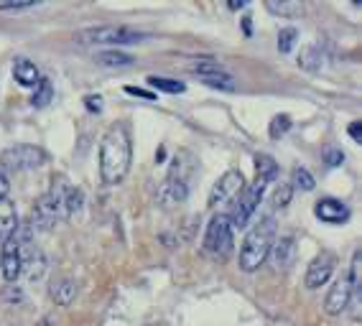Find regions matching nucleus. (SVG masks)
Instances as JSON below:
<instances>
[{"mask_svg":"<svg viewBox=\"0 0 362 326\" xmlns=\"http://www.w3.org/2000/svg\"><path fill=\"white\" fill-rule=\"evenodd\" d=\"M133 163V140H130L128 123H115L103 135L100 143V176L105 183H120Z\"/></svg>","mask_w":362,"mask_h":326,"instance_id":"nucleus-1","label":"nucleus"},{"mask_svg":"<svg viewBox=\"0 0 362 326\" xmlns=\"http://www.w3.org/2000/svg\"><path fill=\"white\" fill-rule=\"evenodd\" d=\"M273 242H276V222L273 217H263L255 227L247 232L243 248H240V267L245 273H255L265 260H268V253H271Z\"/></svg>","mask_w":362,"mask_h":326,"instance_id":"nucleus-2","label":"nucleus"},{"mask_svg":"<svg viewBox=\"0 0 362 326\" xmlns=\"http://www.w3.org/2000/svg\"><path fill=\"white\" fill-rule=\"evenodd\" d=\"M71 39L79 46H128L141 44L146 36L141 31H133V28L125 26H92L74 31Z\"/></svg>","mask_w":362,"mask_h":326,"instance_id":"nucleus-3","label":"nucleus"},{"mask_svg":"<svg viewBox=\"0 0 362 326\" xmlns=\"http://www.w3.org/2000/svg\"><path fill=\"white\" fill-rule=\"evenodd\" d=\"M64 199H66L64 183H57V186H52V189L46 191L39 202H36V207H33L31 224H28V227H31V229H41V232L52 229L54 222H57L59 217L64 215Z\"/></svg>","mask_w":362,"mask_h":326,"instance_id":"nucleus-4","label":"nucleus"},{"mask_svg":"<svg viewBox=\"0 0 362 326\" xmlns=\"http://www.w3.org/2000/svg\"><path fill=\"white\" fill-rule=\"evenodd\" d=\"M265 189H268V181H263V179H255L250 186H245V189H243V194L238 196V202H233L230 212H225L230 227H233V229L247 227L250 217L255 215V209H258L260 199H263Z\"/></svg>","mask_w":362,"mask_h":326,"instance_id":"nucleus-5","label":"nucleus"},{"mask_svg":"<svg viewBox=\"0 0 362 326\" xmlns=\"http://www.w3.org/2000/svg\"><path fill=\"white\" fill-rule=\"evenodd\" d=\"M44 161H46L44 150L36 148V145H26V143L11 145V148H6L0 153V163L11 171H33V169H39V166H44ZM3 166H0V169H3Z\"/></svg>","mask_w":362,"mask_h":326,"instance_id":"nucleus-6","label":"nucleus"},{"mask_svg":"<svg viewBox=\"0 0 362 326\" xmlns=\"http://www.w3.org/2000/svg\"><path fill=\"white\" fill-rule=\"evenodd\" d=\"M204 250L209 255H227L233 250V227L227 222L225 215H214L207 224V232H204Z\"/></svg>","mask_w":362,"mask_h":326,"instance_id":"nucleus-7","label":"nucleus"},{"mask_svg":"<svg viewBox=\"0 0 362 326\" xmlns=\"http://www.w3.org/2000/svg\"><path fill=\"white\" fill-rule=\"evenodd\" d=\"M243 189H245V179H243V174L235 169L225 171V174L217 179V183L212 186V191H209V207L233 202V199H238V194Z\"/></svg>","mask_w":362,"mask_h":326,"instance_id":"nucleus-8","label":"nucleus"},{"mask_svg":"<svg viewBox=\"0 0 362 326\" xmlns=\"http://www.w3.org/2000/svg\"><path fill=\"white\" fill-rule=\"evenodd\" d=\"M268 258H271L273 267H276V270H281V273L291 270L293 262H296V258H298L296 237H293V235L276 237V242H273V248H271V253H268Z\"/></svg>","mask_w":362,"mask_h":326,"instance_id":"nucleus-9","label":"nucleus"},{"mask_svg":"<svg viewBox=\"0 0 362 326\" xmlns=\"http://www.w3.org/2000/svg\"><path fill=\"white\" fill-rule=\"evenodd\" d=\"M332 273H334V258L322 253L319 258H314V260L309 262V267H306V275H304L306 288H309V291L322 288L324 283H329Z\"/></svg>","mask_w":362,"mask_h":326,"instance_id":"nucleus-10","label":"nucleus"},{"mask_svg":"<svg viewBox=\"0 0 362 326\" xmlns=\"http://www.w3.org/2000/svg\"><path fill=\"white\" fill-rule=\"evenodd\" d=\"M187 196H189L187 179L176 176V174H168L166 181H163L161 189H158V204H161V207H176V204L187 202Z\"/></svg>","mask_w":362,"mask_h":326,"instance_id":"nucleus-11","label":"nucleus"},{"mask_svg":"<svg viewBox=\"0 0 362 326\" xmlns=\"http://www.w3.org/2000/svg\"><path fill=\"white\" fill-rule=\"evenodd\" d=\"M349 301H352V286H349V278L344 275V278H339L329 288V294L324 298V311L329 313V316H339L349 306Z\"/></svg>","mask_w":362,"mask_h":326,"instance_id":"nucleus-12","label":"nucleus"},{"mask_svg":"<svg viewBox=\"0 0 362 326\" xmlns=\"http://www.w3.org/2000/svg\"><path fill=\"white\" fill-rule=\"evenodd\" d=\"M314 215L327 224H344L349 219V207L339 199H322L314 207Z\"/></svg>","mask_w":362,"mask_h":326,"instance_id":"nucleus-13","label":"nucleus"},{"mask_svg":"<svg viewBox=\"0 0 362 326\" xmlns=\"http://www.w3.org/2000/svg\"><path fill=\"white\" fill-rule=\"evenodd\" d=\"M13 77H16V82H18L21 87H36V82L41 79V74H39V66L33 64V61H28V59H16L13 61Z\"/></svg>","mask_w":362,"mask_h":326,"instance_id":"nucleus-14","label":"nucleus"},{"mask_svg":"<svg viewBox=\"0 0 362 326\" xmlns=\"http://www.w3.org/2000/svg\"><path fill=\"white\" fill-rule=\"evenodd\" d=\"M18 227V212L11 199H0V240L11 237Z\"/></svg>","mask_w":362,"mask_h":326,"instance_id":"nucleus-15","label":"nucleus"},{"mask_svg":"<svg viewBox=\"0 0 362 326\" xmlns=\"http://www.w3.org/2000/svg\"><path fill=\"white\" fill-rule=\"evenodd\" d=\"M298 66L304 69V72L317 74L324 69V54L319 46H304L301 52H298Z\"/></svg>","mask_w":362,"mask_h":326,"instance_id":"nucleus-16","label":"nucleus"},{"mask_svg":"<svg viewBox=\"0 0 362 326\" xmlns=\"http://www.w3.org/2000/svg\"><path fill=\"white\" fill-rule=\"evenodd\" d=\"M95 61H98L100 66H107V69H123V66H130L136 59H133V56H128V54H123V52L107 49V52L95 54Z\"/></svg>","mask_w":362,"mask_h":326,"instance_id":"nucleus-17","label":"nucleus"},{"mask_svg":"<svg viewBox=\"0 0 362 326\" xmlns=\"http://www.w3.org/2000/svg\"><path fill=\"white\" fill-rule=\"evenodd\" d=\"M77 296V286L69 281V278H62L52 286V298L57 301L59 306H69L71 301Z\"/></svg>","mask_w":362,"mask_h":326,"instance_id":"nucleus-18","label":"nucleus"},{"mask_svg":"<svg viewBox=\"0 0 362 326\" xmlns=\"http://www.w3.org/2000/svg\"><path fill=\"white\" fill-rule=\"evenodd\" d=\"M202 79V85L212 87V90H220V92H235V77L230 72H212V74H204Z\"/></svg>","mask_w":362,"mask_h":326,"instance_id":"nucleus-19","label":"nucleus"},{"mask_svg":"<svg viewBox=\"0 0 362 326\" xmlns=\"http://www.w3.org/2000/svg\"><path fill=\"white\" fill-rule=\"evenodd\" d=\"M276 176H279V163L273 161L271 156H265V153L255 156V179H263V181L271 183Z\"/></svg>","mask_w":362,"mask_h":326,"instance_id":"nucleus-20","label":"nucleus"},{"mask_svg":"<svg viewBox=\"0 0 362 326\" xmlns=\"http://www.w3.org/2000/svg\"><path fill=\"white\" fill-rule=\"evenodd\" d=\"M52 99H54V85L46 77H41L39 82H36V87H33L31 104H33V107H46Z\"/></svg>","mask_w":362,"mask_h":326,"instance_id":"nucleus-21","label":"nucleus"},{"mask_svg":"<svg viewBox=\"0 0 362 326\" xmlns=\"http://www.w3.org/2000/svg\"><path fill=\"white\" fill-rule=\"evenodd\" d=\"M148 87L156 92H166V95H181V92L187 90L184 82H176V79L168 77H148Z\"/></svg>","mask_w":362,"mask_h":326,"instance_id":"nucleus-22","label":"nucleus"},{"mask_svg":"<svg viewBox=\"0 0 362 326\" xmlns=\"http://www.w3.org/2000/svg\"><path fill=\"white\" fill-rule=\"evenodd\" d=\"M291 186L301 191H311L314 189V176H311L304 166H296V169L291 171Z\"/></svg>","mask_w":362,"mask_h":326,"instance_id":"nucleus-23","label":"nucleus"},{"mask_svg":"<svg viewBox=\"0 0 362 326\" xmlns=\"http://www.w3.org/2000/svg\"><path fill=\"white\" fill-rule=\"evenodd\" d=\"M265 11L273 16H284V18H293L301 13V3H265Z\"/></svg>","mask_w":362,"mask_h":326,"instance_id":"nucleus-24","label":"nucleus"},{"mask_svg":"<svg viewBox=\"0 0 362 326\" xmlns=\"http://www.w3.org/2000/svg\"><path fill=\"white\" fill-rule=\"evenodd\" d=\"M296 44H298V31H296V28H293V26L281 28V31H279V52L281 54H291Z\"/></svg>","mask_w":362,"mask_h":326,"instance_id":"nucleus-25","label":"nucleus"},{"mask_svg":"<svg viewBox=\"0 0 362 326\" xmlns=\"http://www.w3.org/2000/svg\"><path fill=\"white\" fill-rule=\"evenodd\" d=\"M82 204H84V194H82V189H71V191H66V199H64V212L69 217H74L82 209Z\"/></svg>","mask_w":362,"mask_h":326,"instance_id":"nucleus-26","label":"nucleus"},{"mask_svg":"<svg viewBox=\"0 0 362 326\" xmlns=\"http://www.w3.org/2000/svg\"><path fill=\"white\" fill-rule=\"evenodd\" d=\"M322 161L327 163V166H332V169H337V166H342L344 163V153L339 150V145H324Z\"/></svg>","mask_w":362,"mask_h":326,"instance_id":"nucleus-27","label":"nucleus"},{"mask_svg":"<svg viewBox=\"0 0 362 326\" xmlns=\"http://www.w3.org/2000/svg\"><path fill=\"white\" fill-rule=\"evenodd\" d=\"M0 298H3V303H11V306H18V303H23V291H21L16 283H6V288H3V294H0Z\"/></svg>","mask_w":362,"mask_h":326,"instance_id":"nucleus-28","label":"nucleus"},{"mask_svg":"<svg viewBox=\"0 0 362 326\" xmlns=\"http://www.w3.org/2000/svg\"><path fill=\"white\" fill-rule=\"evenodd\" d=\"M291 131V118L288 115H276L271 123V128H268V133H271V138H281L286 135V133Z\"/></svg>","mask_w":362,"mask_h":326,"instance_id":"nucleus-29","label":"nucleus"},{"mask_svg":"<svg viewBox=\"0 0 362 326\" xmlns=\"http://www.w3.org/2000/svg\"><path fill=\"white\" fill-rule=\"evenodd\" d=\"M291 196H293V186H291V183H279V189L273 191V204H276L279 209H284V207H288Z\"/></svg>","mask_w":362,"mask_h":326,"instance_id":"nucleus-30","label":"nucleus"},{"mask_svg":"<svg viewBox=\"0 0 362 326\" xmlns=\"http://www.w3.org/2000/svg\"><path fill=\"white\" fill-rule=\"evenodd\" d=\"M125 92L128 95H133V97H141V99H148V102H156V95L153 92H148V90H141V87H125Z\"/></svg>","mask_w":362,"mask_h":326,"instance_id":"nucleus-31","label":"nucleus"},{"mask_svg":"<svg viewBox=\"0 0 362 326\" xmlns=\"http://www.w3.org/2000/svg\"><path fill=\"white\" fill-rule=\"evenodd\" d=\"M84 104H87V110L90 112H103V97H100V95H87V97H84Z\"/></svg>","mask_w":362,"mask_h":326,"instance_id":"nucleus-32","label":"nucleus"},{"mask_svg":"<svg viewBox=\"0 0 362 326\" xmlns=\"http://www.w3.org/2000/svg\"><path fill=\"white\" fill-rule=\"evenodd\" d=\"M8 191H11V181H8L6 169H0V199H8Z\"/></svg>","mask_w":362,"mask_h":326,"instance_id":"nucleus-33","label":"nucleus"},{"mask_svg":"<svg viewBox=\"0 0 362 326\" xmlns=\"http://www.w3.org/2000/svg\"><path fill=\"white\" fill-rule=\"evenodd\" d=\"M347 133H349V138H352V140H357V143L362 140V125L357 123V120H355V123H349Z\"/></svg>","mask_w":362,"mask_h":326,"instance_id":"nucleus-34","label":"nucleus"},{"mask_svg":"<svg viewBox=\"0 0 362 326\" xmlns=\"http://www.w3.org/2000/svg\"><path fill=\"white\" fill-rule=\"evenodd\" d=\"M3 11H26L31 8V3H6V6H0Z\"/></svg>","mask_w":362,"mask_h":326,"instance_id":"nucleus-35","label":"nucleus"},{"mask_svg":"<svg viewBox=\"0 0 362 326\" xmlns=\"http://www.w3.org/2000/svg\"><path fill=\"white\" fill-rule=\"evenodd\" d=\"M245 6H247V3H227V8H230V11H243Z\"/></svg>","mask_w":362,"mask_h":326,"instance_id":"nucleus-36","label":"nucleus"},{"mask_svg":"<svg viewBox=\"0 0 362 326\" xmlns=\"http://www.w3.org/2000/svg\"><path fill=\"white\" fill-rule=\"evenodd\" d=\"M3 242L6 240H0V262H3Z\"/></svg>","mask_w":362,"mask_h":326,"instance_id":"nucleus-37","label":"nucleus"}]
</instances>
